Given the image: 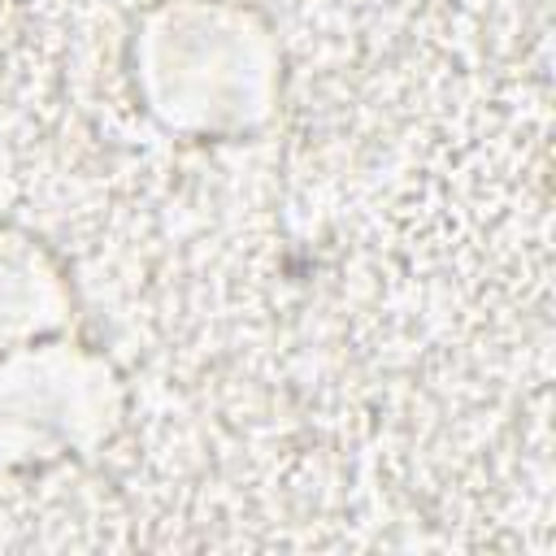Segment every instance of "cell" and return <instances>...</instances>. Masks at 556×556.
<instances>
[{
	"label": "cell",
	"mask_w": 556,
	"mask_h": 556,
	"mask_svg": "<svg viewBox=\"0 0 556 556\" xmlns=\"http://www.w3.org/2000/svg\"><path fill=\"white\" fill-rule=\"evenodd\" d=\"M278 56L269 35L230 4H182L143 39L148 109L178 130H239L269 113Z\"/></svg>",
	"instance_id": "cell-1"
},
{
	"label": "cell",
	"mask_w": 556,
	"mask_h": 556,
	"mask_svg": "<svg viewBox=\"0 0 556 556\" xmlns=\"http://www.w3.org/2000/svg\"><path fill=\"white\" fill-rule=\"evenodd\" d=\"M117 417V387L104 361L65 343L0 352V465H39L96 447Z\"/></svg>",
	"instance_id": "cell-2"
},
{
	"label": "cell",
	"mask_w": 556,
	"mask_h": 556,
	"mask_svg": "<svg viewBox=\"0 0 556 556\" xmlns=\"http://www.w3.org/2000/svg\"><path fill=\"white\" fill-rule=\"evenodd\" d=\"M65 291L48 256L17 235L0 230V352L22 348L65 321Z\"/></svg>",
	"instance_id": "cell-3"
}]
</instances>
